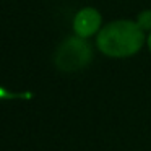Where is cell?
<instances>
[{
  "instance_id": "obj_2",
  "label": "cell",
  "mask_w": 151,
  "mask_h": 151,
  "mask_svg": "<svg viewBox=\"0 0 151 151\" xmlns=\"http://www.w3.org/2000/svg\"><path fill=\"white\" fill-rule=\"evenodd\" d=\"M93 49L85 37H67L55 50L54 63L60 72H78L91 63Z\"/></svg>"
},
{
  "instance_id": "obj_3",
  "label": "cell",
  "mask_w": 151,
  "mask_h": 151,
  "mask_svg": "<svg viewBox=\"0 0 151 151\" xmlns=\"http://www.w3.org/2000/svg\"><path fill=\"white\" fill-rule=\"evenodd\" d=\"M101 29V13L93 7L80 10L73 18V31L80 37H89Z\"/></svg>"
},
{
  "instance_id": "obj_5",
  "label": "cell",
  "mask_w": 151,
  "mask_h": 151,
  "mask_svg": "<svg viewBox=\"0 0 151 151\" xmlns=\"http://www.w3.org/2000/svg\"><path fill=\"white\" fill-rule=\"evenodd\" d=\"M148 49H150V52H151V31H150V34H148Z\"/></svg>"
},
{
  "instance_id": "obj_1",
  "label": "cell",
  "mask_w": 151,
  "mask_h": 151,
  "mask_svg": "<svg viewBox=\"0 0 151 151\" xmlns=\"http://www.w3.org/2000/svg\"><path fill=\"white\" fill-rule=\"evenodd\" d=\"M145 29L132 20H117L101 28L96 36V46L104 55L125 59L135 55L143 47Z\"/></svg>"
},
{
  "instance_id": "obj_4",
  "label": "cell",
  "mask_w": 151,
  "mask_h": 151,
  "mask_svg": "<svg viewBox=\"0 0 151 151\" xmlns=\"http://www.w3.org/2000/svg\"><path fill=\"white\" fill-rule=\"evenodd\" d=\"M137 23L143 28L145 31H151V10H145L138 15Z\"/></svg>"
}]
</instances>
